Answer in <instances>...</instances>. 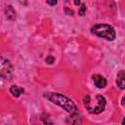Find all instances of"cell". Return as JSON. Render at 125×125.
Wrapping results in <instances>:
<instances>
[{"label":"cell","mask_w":125,"mask_h":125,"mask_svg":"<svg viewBox=\"0 0 125 125\" xmlns=\"http://www.w3.org/2000/svg\"><path fill=\"white\" fill-rule=\"evenodd\" d=\"M5 12H6V15H7L8 19H10V20H15L16 19V12H15V10L12 6H7Z\"/></svg>","instance_id":"ba28073f"},{"label":"cell","mask_w":125,"mask_h":125,"mask_svg":"<svg viewBox=\"0 0 125 125\" xmlns=\"http://www.w3.org/2000/svg\"><path fill=\"white\" fill-rule=\"evenodd\" d=\"M91 32L99 37H102L107 41H112L115 39V30L114 28L109 25V24H105V23H99V24H95L94 26H92L91 28Z\"/></svg>","instance_id":"3957f363"},{"label":"cell","mask_w":125,"mask_h":125,"mask_svg":"<svg viewBox=\"0 0 125 125\" xmlns=\"http://www.w3.org/2000/svg\"><path fill=\"white\" fill-rule=\"evenodd\" d=\"M13 74V65L5 58L0 57V77L4 79H10Z\"/></svg>","instance_id":"277c9868"},{"label":"cell","mask_w":125,"mask_h":125,"mask_svg":"<svg viewBox=\"0 0 125 125\" xmlns=\"http://www.w3.org/2000/svg\"><path fill=\"white\" fill-rule=\"evenodd\" d=\"M92 78H93V81H94L95 85L98 88L102 89V88H104L106 86V80H105V78L104 76H102L100 74H94L92 76Z\"/></svg>","instance_id":"5b68a950"},{"label":"cell","mask_w":125,"mask_h":125,"mask_svg":"<svg viewBox=\"0 0 125 125\" xmlns=\"http://www.w3.org/2000/svg\"><path fill=\"white\" fill-rule=\"evenodd\" d=\"M124 78H125L124 70H120V71L117 73V77H116V84H117V86H118L120 89H122V90L124 89V85H125Z\"/></svg>","instance_id":"8992f818"},{"label":"cell","mask_w":125,"mask_h":125,"mask_svg":"<svg viewBox=\"0 0 125 125\" xmlns=\"http://www.w3.org/2000/svg\"><path fill=\"white\" fill-rule=\"evenodd\" d=\"M10 92H11V94H12L14 97L18 98V97H20V96L23 93V89L21 88V87H19V86H17V85H13V86L10 88Z\"/></svg>","instance_id":"52a82bcc"},{"label":"cell","mask_w":125,"mask_h":125,"mask_svg":"<svg viewBox=\"0 0 125 125\" xmlns=\"http://www.w3.org/2000/svg\"><path fill=\"white\" fill-rule=\"evenodd\" d=\"M105 104L106 101L102 95H96L94 97L87 95L84 98V105L92 114H99L103 112L105 107Z\"/></svg>","instance_id":"7a4b0ae2"},{"label":"cell","mask_w":125,"mask_h":125,"mask_svg":"<svg viewBox=\"0 0 125 125\" xmlns=\"http://www.w3.org/2000/svg\"><path fill=\"white\" fill-rule=\"evenodd\" d=\"M85 13H86V6H85V4H82L80 9H79V11H78V14L80 16H84Z\"/></svg>","instance_id":"30bf717a"},{"label":"cell","mask_w":125,"mask_h":125,"mask_svg":"<svg viewBox=\"0 0 125 125\" xmlns=\"http://www.w3.org/2000/svg\"><path fill=\"white\" fill-rule=\"evenodd\" d=\"M44 97L47 100H49L50 102H52L53 104L62 107L65 111H67L70 114L77 112L76 104L70 99L63 96L62 94H60V93H45Z\"/></svg>","instance_id":"6da1fadb"},{"label":"cell","mask_w":125,"mask_h":125,"mask_svg":"<svg viewBox=\"0 0 125 125\" xmlns=\"http://www.w3.org/2000/svg\"><path fill=\"white\" fill-rule=\"evenodd\" d=\"M46 2H47L49 5H51V6H54V5H56V4L58 3L57 0H46Z\"/></svg>","instance_id":"8fae6325"},{"label":"cell","mask_w":125,"mask_h":125,"mask_svg":"<svg viewBox=\"0 0 125 125\" xmlns=\"http://www.w3.org/2000/svg\"><path fill=\"white\" fill-rule=\"evenodd\" d=\"M70 115H71V117H68L67 120H66L67 123H71V124H78V123H80V117H79L77 112L76 113H72Z\"/></svg>","instance_id":"9c48e42d"},{"label":"cell","mask_w":125,"mask_h":125,"mask_svg":"<svg viewBox=\"0 0 125 125\" xmlns=\"http://www.w3.org/2000/svg\"><path fill=\"white\" fill-rule=\"evenodd\" d=\"M54 61H55V59L53 58V57H47V59H46V62H48V63H53L54 62Z\"/></svg>","instance_id":"7c38bea8"}]
</instances>
